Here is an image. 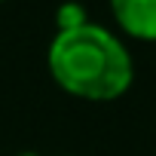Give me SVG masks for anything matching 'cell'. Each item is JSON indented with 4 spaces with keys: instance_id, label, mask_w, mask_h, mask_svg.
Here are the masks:
<instances>
[{
    "instance_id": "6da1fadb",
    "label": "cell",
    "mask_w": 156,
    "mask_h": 156,
    "mask_svg": "<svg viewBox=\"0 0 156 156\" xmlns=\"http://www.w3.org/2000/svg\"><path fill=\"white\" fill-rule=\"evenodd\" d=\"M46 64L64 92L86 101H113L135 80V64L122 40L95 22L58 31L49 43Z\"/></svg>"
},
{
    "instance_id": "7a4b0ae2",
    "label": "cell",
    "mask_w": 156,
    "mask_h": 156,
    "mask_svg": "<svg viewBox=\"0 0 156 156\" xmlns=\"http://www.w3.org/2000/svg\"><path fill=\"white\" fill-rule=\"evenodd\" d=\"M110 12L129 37L156 43V0H110Z\"/></svg>"
},
{
    "instance_id": "3957f363",
    "label": "cell",
    "mask_w": 156,
    "mask_h": 156,
    "mask_svg": "<svg viewBox=\"0 0 156 156\" xmlns=\"http://www.w3.org/2000/svg\"><path fill=\"white\" fill-rule=\"evenodd\" d=\"M55 22H58V31H67V28H76V25H86L89 19H86V9L80 3H64V6H58Z\"/></svg>"
},
{
    "instance_id": "277c9868",
    "label": "cell",
    "mask_w": 156,
    "mask_h": 156,
    "mask_svg": "<svg viewBox=\"0 0 156 156\" xmlns=\"http://www.w3.org/2000/svg\"><path fill=\"white\" fill-rule=\"evenodd\" d=\"M0 3H3V0H0Z\"/></svg>"
}]
</instances>
